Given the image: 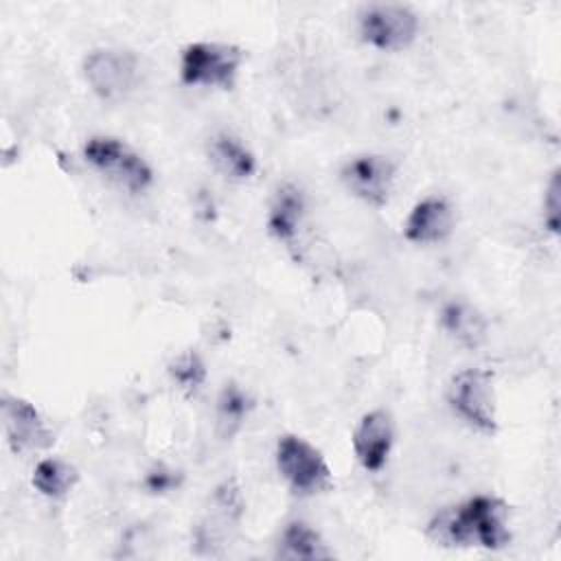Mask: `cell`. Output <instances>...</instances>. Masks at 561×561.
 Masks as SVG:
<instances>
[{"label":"cell","mask_w":561,"mask_h":561,"mask_svg":"<svg viewBox=\"0 0 561 561\" xmlns=\"http://www.w3.org/2000/svg\"><path fill=\"white\" fill-rule=\"evenodd\" d=\"M169 373L173 377V381L178 383L180 390H184L186 394H195L204 379H206V368L204 362L199 359L197 353L186 351L182 355H178L171 364H169Z\"/></svg>","instance_id":"ac0fdd59"},{"label":"cell","mask_w":561,"mask_h":561,"mask_svg":"<svg viewBox=\"0 0 561 561\" xmlns=\"http://www.w3.org/2000/svg\"><path fill=\"white\" fill-rule=\"evenodd\" d=\"M276 467L289 489L298 495L324 493L333 484V473L320 449L296 434H285L278 438Z\"/></svg>","instance_id":"277c9868"},{"label":"cell","mask_w":561,"mask_h":561,"mask_svg":"<svg viewBox=\"0 0 561 561\" xmlns=\"http://www.w3.org/2000/svg\"><path fill=\"white\" fill-rule=\"evenodd\" d=\"M83 77L99 99L118 101L138 83V57L125 48H96L83 59Z\"/></svg>","instance_id":"52a82bcc"},{"label":"cell","mask_w":561,"mask_h":561,"mask_svg":"<svg viewBox=\"0 0 561 561\" xmlns=\"http://www.w3.org/2000/svg\"><path fill=\"white\" fill-rule=\"evenodd\" d=\"M394 443V423L386 410H370L362 416L353 432V451L359 465L375 473L388 462Z\"/></svg>","instance_id":"30bf717a"},{"label":"cell","mask_w":561,"mask_h":561,"mask_svg":"<svg viewBox=\"0 0 561 561\" xmlns=\"http://www.w3.org/2000/svg\"><path fill=\"white\" fill-rule=\"evenodd\" d=\"M0 414L7 443L15 454H31L53 445V432L48 430L37 408L26 399L2 394Z\"/></svg>","instance_id":"9c48e42d"},{"label":"cell","mask_w":561,"mask_h":561,"mask_svg":"<svg viewBox=\"0 0 561 561\" xmlns=\"http://www.w3.org/2000/svg\"><path fill=\"white\" fill-rule=\"evenodd\" d=\"M250 399L237 383H226L217 399V432L221 438H232L245 421Z\"/></svg>","instance_id":"e0dca14e"},{"label":"cell","mask_w":561,"mask_h":561,"mask_svg":"<svg viewBox=\"0 0 561 561\" xmlns=\"http://www.w3.org/2000/svg\"><path fill=\"white\" fill-rule=\"evenodd\" d=\"M305 215V195L296 184H280L272 197L267 228L278 241H294Z\"/></svg>","instance_id":"7c38bea8"},{"label":"cell","mask_w":561,"mask_h":561,"mask_svg":"<svg viewBox=\"0 0 561 561\" xmlns=\"http://www.w3.org/2000/svg\"><path fill=\"white\" fill-rule=\"evenodd\" d=\"M83 158L101 175L129 193H142L153 180L145 158L114 136H92L83 145Z\"/></svg>","instance_id":"3957f363"},{"label":"cell","mask_w":561,"mask_h":561,"mask_svg":"<svg viewBox=\"0 0 561 561\" xmlns=\"http://www.w3.org/2000/svg\"><path fill=\"white\" fill-rule=\"evenodd\" d=\"M208 160L228 180H248L256 171L252 151L230 134H215L210 138Z\"/></svg>","instance_id":"4fadbf2b"},{"label":"cell","mask_w":561,"mask_h":561,"mask_svg":"<svg viewBox=\"0 0 561 561\" xmlns=\"http://www.w3.org/2000/svg\"><path fill=\"white\" fill-rule=\"evenodd\" d=\"M245 53L234 44L193 42L180 57V77L186 85L230 90L237 81Z\"/></svg>","instance_id":"7a4b0ae2"},{"label":"cell","mask_w":561,"mask_h":561,"mask_svg":"<svg viewBox=\"0 0 561 561\" xmlns=\"http://www.w3.org/2000/svg\"><path fill=\"white\" fill-rule=\"evenodd\" d=\"M427 535L440 546H480L497 550L511 539L508 508L500 497L476 495L440 511L427 524Z\"/></svg>","instance_id":"6da1fadb"},{"label":"cell","mask_w":561,"mask_h":561,"mask_svg":"<svg viewBox=\"0 0 561 561\" xmlns=\"http://www.w3.org/2000/svg\"><path fill=\"white\" fill-rule=\"evenodd\" d=\"M276 557L287 561H318L331 559L333 550L322 541L320 533L313 530L307 522H289L278 539Z\"/></svg>","instance_id":"5bb4252c"},{"label":"cell","mask_w":561,"mask_h":561,"mask_svg":"<svg viewBox=\"0 0 561 561\" xmlns=\"http://www.w3.org/2000/svg\"><path fill=\"white\" fill-rule=\"evenodd\" d=\"M454 230V208L445 197L432 195L414 204L405 224L403 237L416 245L445 241Z\"/></svg>","instance_id":"8fae6325"},{"label":"cell","mask_w":561,"mask_h":561,"mask_svg":"<svg viewBox=\"0 0 561 561\" xmlns=\"http://www.w3.org/2000/svg\"><path fill=\"white\" fill-rule=\"evenodd\" d=\"M451 410L473 430L493 434L497 430V405L493 373L482 368H465L451 377L447 388Z\"/></svg>","instance_id":"5b68a950"},{"label":"cell","mask_w":561,"mask_h":561,"mask_svg":"<svg viewBox=\"0 0 561 561\" xmlns=\"http://www.w3.org/2000/svg\"><path fill=\"white\" fill-rule=\"evenodd\" d=\"M357 18L362 39L379 50H401L412 44L419 33V15L408 4H366Z\"/></svg>","instance_id":"8992f818"},{"label":"cell","mask_w":561,"mask_h":561,"mask_svg":"<svg viewBox=\"0 0 561 561\" xmlns=\"http://www.w3.org/2000/svg\"><path fill=\"white\" fill-rule=\"evenodd\" d=\"M31 482L42 495L53 497V500H61L79 482V471L70 462L50 456V458H44L35 465Z\"/></svg>","instance_id":"2e32d148"},{"label":"cell","mask_w":561,"mask_h":561,"mask_svg":"<svg viewBox=\"0 0 561 561\" xmlns=\"http://www.w3.org/2000/svg\"><path fill=\"white\" fill-rule=\"evenodd\" d=\"M443 329L462 346L476 348L486 337V322L478 309L467 302H449L440 313Z\"/></svg>","instance_id":"9a60e30c"},{"label":"cell","mask_w":561,"mask_h":561,"mask_svg":"<svg viewBox=\"0 0 561 561\" xmlns=\"http://www.w3.org/2000/svg\"><path fill=\"white\" fill-rule=\"evenodd\" d=\"M543 224L546 228L557 234L561 226V182H559V171L552 173L546 195H543Z\"/></svg>","instance_id":"d6986e66"},{"label":"cell","mask_w":561,"mask_h":561,"mask_svg":"<svg viewBox=\"0 0 561 561\" xmlns=\"http://www.w3.org/2000/svg\"><path fill=\"white\" fill-rule=\"evenodd\" d=\"M397 178V164L388 156L364 153L346 160L340 169L342 184L351 191V195L362 202L381 208L388 204L392 184Z\"/></svg>","instance_id":"ba28073f"}]
</instances>
